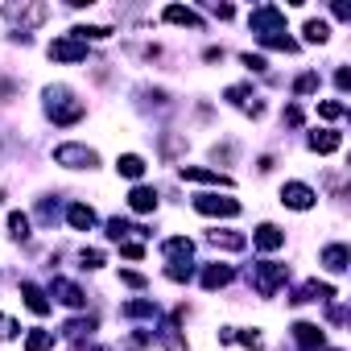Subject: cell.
<instances>
[{
  "mask_svg": "<svg viewBox=\"0 0 351 351\" xmlns=\"http://www.w3.org/2000/svg\"><path fill=\"white\" fill-rule=\"evenodd\" d=\"M46 112H50V120L54 124H79L83 116H87V108H83V99H75L71 95V87H50L46 91Z\"/></svg>",
  "mask_w": 351,
  "mask_h": 351,
  "instance_id": "obj_1",
  "label": "cell"
},
{
  "mask_svg": "<svg viewBox=\"0 0 351 351\" xmlns=\"http://www.w3.org/2000/svg\"><path fill=\"white\" fill-rule=\"evenodd\" d=\"M248 277H252V289H256L261 298H273V293L289 281V269L277 265V261H256V265L248 269Z\"/></svg>",
  "mask_w": 351,
  "mask_h": 351,
  "instance_id": "obj_2",
  "label": "cell"
},
{
  "mask_svg": "<svg viewBox=\"0 0 351 351\" xmlns=\"http://www.w3.org/2000/svg\"><path fill=\"white\" fill-rule=\"evenodd\" d=\"M248 25H252V34H256L261 42H265V38H281V34H285V13H281L277 5H261V9H252Z\"/></svg>",
  "mask_w": 351,
  "mask_h": 351,
  "instance_id": "obj_3",
  "label": "cell"
},
{
  "mask_svg": "<svg viewBox=\"0 0 351 351\" xmlns=\"http://www.w3.org/2000/svg\"><path fill=\"white\" fill-rule=\"evenodd\" d=\"M54 165H66V169H95V165H99V153L71 141V145H58V149H54Z\"/></svg>",
  "mask_w": 351,
  "mask_h": 351,
  "instance_id": "obj_4",
  "label": "cell"
},
{
  "mask_svg": "<svg viewBox=\"0 0 351 351\" xmlns=\"http://www.w3.org/2000/svg\"><path fill=\"white\" fill-rule=\"evenodd\" d=\"M5 17H9L13 25H21V34H25V29H38V25L50 17V9H46V5H25V0H21V5H9V9H5Z\"/></svg>",
  "mask_w": 351,
  "mask_h": 351,
  "instance_id": "obj_5",
  "label": "cell"
},
{
  "mask_svg": "<svg viewBox=\"0 0 351 351\" xmlns=\"http://www.w3.org/2000/svg\"><path fill=\"white\" fill-rule=\"evenodd\" d=\"M195 211H199V215L236 219V215H240V203H236V199H228V195H199V199H195Z\"/></svg>",
  "mask_w": 351,
  "mask_h": 351,
  "instance_id": "obj_6",
  "label": "cell"
},
{
  "mask_svg": "<svg viewBox=\"0 0 351 351\" xmlns=\"http://www.w3.org/2000/svg\"><path fill=\"white\" fill-rule=\"evenodd\" d=\"M50 58L54 62H83L87 58V42H79V38H54L50 42Z\"/></svg>",
  "mask_w": 351,
  "mask_h": 351,
  "instance_id": "obj_7",
  "label": "cell"
},
{
  "mask_svg": "<svg viewBox=\"0 0 351 351\" xmlns=\"http://www.w3.org/2000/svg\"><path fill=\"white\" fill-rule=\"evenodd\" d=\"M50 298H54V302H62V306H71V310L87 306V293H83L75 281H66V277H54V281H50Z\"/></svg>",
  "mask_w": 351,
  "mask_h": 351,
  "instance_id": "obj_8",
  "label": "cell"
},
{
  "mask_svg": "<svg viewBox=\"0 0 351 351\" xmlns=\"http://www.w3.org/2000/svg\"><path fill=\"white\" fill-rule=\"evenodd\" d=\"M314 199H318V195H314L306 182H285V186H281V203H285V207H293V211H310V207H314Z\"/></svg>",
  "mask_w": 351,
  "mask_h": 351,
  "instance_id": "obj_9",
  "label": "cell"
},
{
  "mask_svg": "<svg viewBox=\"0 0 351 351\" xmlns=\"http://www.w3.org/2000/svg\"><path fill=\"white\" fill-rule=\"evenodd\" d=\"M293 343L306 347V351H322L326 347V330L314 326V322H293Z\"/></svg>",
  "mask_w": 351,
  "mask_h": 351,
  "instance_id": "obj_10",
  "label": "cell"
},
{
  "mask_svg": "<svg viewBox=\"0 0 351 351\" xmlns=\"http://www.w3.org/2000/svg\"><path fill=\"white\" fill-rule=\"evenodd\" d=\"M182 182H203V186H232L228 173L219 169H203V165H182Z\"/></svg>",
  "mask_w": 351,
  "mask_h": 351,
  "instance_id": "obj_11",
  "label": "cell"
},
{
  "mask_svg": "<svg viewBox=\"0 0 351 351\" xmlns=\"http://www.w3.org/2000/svg\"><path fill=\"white\" fill-rule=\"evenodd\" d=\"M252 244H256L261 252H277V248L285 244V232H281L277 223H261V228L252 232Z\"/></svg>",
  "mask_w": 351,
  "mask_h": 351,
  "instance_id": "obj_12",
  "label": "cell"
},
{
  "mask_svg": "<svg viewBox=\"0 0 351 351\" xmlns=\"http://www.w3.org/2000/svg\"><path fill=\"white\" fill-rule=\"evenodd\" d=\"M161 252H165L173 265H191V256H195V244H191L186 236H173V240H165V244H161Z\"/></svg>",
  "mask_w": 351,
  "mask_h": 351,
  "instance_id": "obj_13",
  "label": "cell"
},
{
  "mask_svg": "<svg viewBox=\"0 0 351 351\" xmlns=\"http://www.w3.org/2000/svg\"><path fill=\"white\" fill-rule=\"evenodd\" d=\"M128 207H132L136 215L157 211V191H153V186H132V191H128Z\"/></svg>",
  "mask_w": 351,
  "mask_h": 351,
  "instance_id": "obj_14",
  "label": "cell"
},
{
  "mask_svg": "<svg viewBox=\"0 0 351 351\" xmlns=\"http://www.w3.org/2000/svg\"><path fill=\"white\" fill-rule=\"evenodd\" d=\"M169 25H186V29H203V17L195 13V9H186V5H169L165 13H161Z\"/></svg>",
  "mask_w": 351,
  "mask_h": 351,
  "instance_id": "obj_15",
  "label": "cell"
},
{
  "mask_svg": "<svg viewBox=\"0 0 351 351\" xmlns=\"http://www.w3.org/2000/svg\"><path fill=\"white\" fill-rule=\"evenodd\" d=\"M207 244H215V248H228V252H240V248H248V236L244 232H207Z\"/></svg>",
  "mask_w": 351,
  "mask_h": 351,
  "instance_id": "obj_16",
  "label": "cell"
},
{
  "mask_svg": "<svg viewBox=\"0 0 351 351\" xmlns=\"http://www.w3.org/2000/svg\"><path fill=\"white\" fill-rule=\"evenodd\" d=\"M21 298H25V306H29L34 314H50V298H46V289H42V285L21 281Z\"/></svg>",
  "mask_w": 351,
  "mask_h": 351,
  "instance_id": "obj_17",
  "label": "cell"
},
{
  "mask_svg": "<svg viewBox=\"0 0 351 351\" xmlns=\"http://www.w3.org/2000/svg\"><path fill=\"white\" fill-rule=\"evenodd\" d=\"M330 298H335V285H326V281H306L293 302H330Z\"/></svg>",
  "mask_w": 351,
  "mask_h": 351,
  "instance_id": "obj_18",
  "label": "cell"
},
{
  "mask_svg": "<svg viewBox=\"0 0 351 351\" xmlns=\"http://www.w3.org/2000/svg\"><path fill=\"white\" fill-rule=\"evenodd\" d=\"M66 219H71V228H79V232H91V228H95V211H91L87 203H71Z\"/></svg>",
  "mask_w": 351,
  "mask_h": 351,
  "instance_id": "obj_19",
  "label": "cell"
},
{
  "mask_svg": "<svg viewBox=\"0 0 351 351\" xmlns=\"http://www.w3.org/2000/svg\"><path fill=\"white\" fill-rule=\"evenodd\" d=\"M347 261H351L347 244H330V248H322V265H326L330 273H343V269H347Z\"/></svg>",
  "mask_w": 351,
  "mask_h": 351,
  "instance_id": "obj_20",
  "label": "cell"
},
{
  "mask_svg": "<svg viewBox=\"0 0 351 351\" xmlns=\"http://www.w3.org/2000/svg\"><path fill=\"white\" fill-rule=\"evenodd\" d=\"M339 145H343V136L330 132V128H322V132L310 136V149H314V153H339Z\"/></svg>",
  "mask_w": 351,
  "mask_h": 351,
  "instance_id": "obj_21",
  "label": "cell"
},
{
  "mask_svg": "<svg viewBox=\"0 0 351 351\" xmlns=\"http://www.w3.org/2000/svg\"><path fill=\"white\" fill-rule=\"evenodd\" d=\"M232 281V269L228 265H207L203 269V289H223Z\"/></svg>",
  "mask_w": 351,
  "mask_h": 351,
  "instance_id": "obj_22",
  "label": "cell"
},
{
  "mask_svg": "<svg viewBox=\"0 0 351 351\" xmlns=\"http://www.w3.org/2000/svg\"><path fill=\"white\" fill-rule=\"evenodd\" d=\"M116 169L124 173V178H132V182H136L141 173H145V157H136V153H124V157L116 161Z\"/></svg>",
  "mask_w": 351,
  "mask_h": 351,
  "instance_id": "obj_23",
  "label": "cell"
},
{
  "mask_svg": "<svg viewBox=\"0 0 351 351\" xmlns=\"http://www.w3.org/2000/svg\"><path fill=\"white\" fill-rule=\"evenodd\" d=\"M71 38H79V42H104V38H112V29L108 25H79V29H71Z\"/></svg>",
  "mask_w": 351,
  "mask_h": 351,
  "instance_id": "obj_24",
  "label": "cell"
},
{
  "mask_svg": "<svg viewBox=\"0 0 351 351\" xmlns=\"http://www.w3.org/2000/svg\"><path fill=\"white\" fill-rule=\"evenodd\" d=\"M54 347V330H29L25 335V351H50Z\"/></svg>",
  "mask_w": 351,
  "mask_h": 351,
  "instance_id": "obj_25",
  "label": "cell"
},
{
  "mask_svg": "<svg viewBox=\"0 0 351 351\" xmlns=\"http://www.w3.org/2000/svg\"><path fill=\"white\" fill-rule=\"evenodd\" d=\"M9 236L13 240H29V215L25 211H13L9 215Z\"/></svg>",
  "mask_w": 351,
  "mask_h": 351,
  "instance_id": "obj_26",
  "label": "cell"
},
{
  "mask_svg": "<svg viewBox=\"0 0 351 351\" xmlns=\"http://www.w3.org/2000/svg\"><path fill=\"white\" fill-rule=\"evenodd\" d=\"M120 314H124V318H157V306H153V302H124Z\"/></svg>",
  "mask_w": 351,
  "mask_h": 351,
  "instance_id": "obj_27",
  "label": "cell"
},
{
  "mask_svg": "<svg viewBox=\"0 0 351 351\" xmlns=\"http://www.w3.org/2000/svg\"><path fill=\"white\" fill-rule=\"evenodd\" d=\"M223 95H228V104H236V108H248V99H256L248 83H236V87H228Z\"/></svg>",
  "mask_w": 351,
  "mask_h": 351,
  "instance_id": "obj_28",
  "label": "cell"
},
{
  "mask_svg": "<svg viewBox=\"0 0 351 351\" xmlns=\"http://www.w3.org/2000/svg\"><path fill=\"white\" fill-rule=\"evenodd\" d=\"M128 232H141V236H145V228H132V223H128V219H120V215H116V219H108V236H112L116 244H120Z\"/></svg>",
  "mask_w": 351,
  "mask_h": 351,
  "instance_id": "obj_29",
  "label": "cell"
},
{
  "mask_svg": "<svg viewBox=\"0 0 351 351\" xmlns=\"http://www.w3.org/2000/svg\"><path fill=\"white\" fill-rule=\"evenodd\" d=\"M326 38H330V25H326V21H306V42L322 46Z\"/></svg>",
  "mask_w": 351,
  "mask_h": 351,
  "instance_id": "obj_30",
  "label": "cell"
},
{
  "mask_svg": "<svg viewBox=\"0 0 351 351\" xmlns=\"http://www.w3.org/2000/svg\"><path fill=\"white\" fill-rule=\"evenodd\" d=\"M91 330H95V318H71V322H66V335H71V339H83V335H91Z\"/></svg>",
  "mask_w": 351,
  "mask_h": 351,
  "instance_id": "obj_31",
  "label": "cell"
},
{
  "mask_svg": "<svg viewBox=\"0 0 351 351\" xmlns=\"http://www.w3.org/2000/svg\"><path fill=\"white\" fill-rule=\"evenodd\" d=\"M343 112H347V108H343L339 99H322V104H318V116H322V120H343Z\"/></svg>",
  "mask_w": 351,
  "mask_h": 351,
  "instance_id": "obj_32",
  "label": "cell"
},
{
  "mask_svg": "<svg viewBox=\"0 0 351 351\" xmlns=\"http://www.w3.org/2000/svg\"><path fill=\"white\" fill-rule=\"evenodd\" d=\"M293 91H298V95H314V91H318V75H314V71H306V75L293 83Z\"/></svg>",
  "mask_w": 351,
  "mask_h": 351,
  "instance_id": "obj_33",
  "label": "cell"
},
{
  "mask_svg": "<svg viewBox=\"0 0 351 351\" xmlns=\"http://www.w3.org/2000/svg\"><path fill=\"white\" fill-rule=\"evenodd\" d=\"M165 277H169V281H191V277H195V269H191V265H169V269H165Z\"/></svg>",
  "mask_w": 351,
  "mask_h": 351,
  "instance_id": "obj_34",
  "label": "cell"
},
{
  "mask_svg": "<svg viewBox=\"0 0 351 351\" xmlns=\"http://www.w3.org/2000/svg\"><path fill=\"white\" fill-rule=\"evenodd\" d=\"M79 261H83V269H99V265H104V252H99V248H83Z\"/></svg>",
  "mask_w": 351,
  "mask_h": 351,
  "instance_id": "obj_35",
  "label": "cell"
},
{
  "mask_svg": "<svg viewBox=\"0 0 351 351\" xmlns=\"http://www.w3.org/2000/svg\"><path fill=\"white\" fill-rule=\"evenodd\" d=\"M236 339H240V343H244V347H248V351H261V347H265V339H261V335H256V330H240V335H236Z\"/></svg>",
  "mask_w": 351,
  "mask_h": 351,
  "instance_id": "obj_36",
  "label": "cell"
},
{
  "mask_svg": "<svg viewBox=\"0 0 351 351\" xmlns=\"http://www.w3.org/2000/svg\"><path fill=\"white\" fill-rule=\"evenodd\" d=\"M120 252H124L128 261H141V256H145V248H141L136 240H120Z\"/></svg>",
  "mask_w": 351,
  "mask_h": 351,
  "instance_id": "obj_37",
  "label": "cell"
},
{
  "mask_svg": "<svg viewBox=\"0 0 351 351\" xmlns=\"http://www.w3.org/2000/svg\"><path fill=\"white\" fill-rule=\"evenodd\" d=\"M120 281H124L128 289H145V277H141V273H132V269H124V273H120Z\"/></svg>",
  "mask_w": 351,
  "mask_h": 351,
  "instance_id": "obj_38",
  "label": "cell"
},
{
  "mask_svg": "<svg viewBox=\"0 0 351 351\" xmlns=\"http://www.w3.org/2000/svg\"><path fill=\"white\" fill-rule=\"evenodd\" d=\"M13 335H17V322L9 314H0V339H13Z\"/></svg>",
  "mask_w": 351,
  "mask_h": 351,
  "instance_id": "obj_39",
  "label": "cell"
},
{
  "mask_svg": "<svg viewBox=\"0 0 351 351\" xmlns=\"http://www.w3.org/2000/svg\"><path fill=\"white\" fill-rule=\"evenodd\" d=\"M240 62H244V66H248V71H265V66H269V62H265V58H261V54H244V58H240Z\"/></svg>",
  "mask_w": 351,
  "mask_h": 351,
  "instance_id": "obj_40",
  "label": "cell"
},
{
  "mask_svg": "<svg viewBox=\"0 0 351 351\" xmlns=\"http://www.w3.org/2000/svg\"><path fill=\"white\" fill-rule=\"evenodd\" d=\"M281 120H285L289 128H298V124H302V108H285V112H281Z\"/></svg>",
  "mask_w": 351,
  "mask_h": 351,
  "instance_id": "obj_41",
  "label": "cell"
},
{
  "mask_svg": "<svg viewBox=\"0 0 351 351\" xmlns=\"http://www.w3.org/2000/svg\"><path fill=\"white\" fill-rule=\"evenodd\" d=\"M335 83H339V91H347V87H351V71H347V66H343V71H339V75H335Z\"/></svg>",
  "mask_w": 351,
  "mask_h": 351,
  "instance_id": "obj_42",
  "label": "cell"
},
{
  "mask_svg": "<svg viewBox=\"0 0 351 351\" xmlns=\"http://www.w3.org/2000/svg\"><path fill=\"white\" fill-rule=\"evenodd\" d=\"M211 9H215V17H219V21H228V17H232V5H211Z\"/></svg>",
  "mask_w": 351,
  "mask_h": 351,
  "instance_id": "obj_43",
  "label": "cell"
},
{
  "mask_svg": "<svg viewBox=\"0 0 351 351\" xmlns=\"http://www.w3.org/2000/svg\"><path fill=\"white\" fill-rule=\"evenodd\" d=\"M203 58H207V62H219V58H223V50H219V46H207V54H203Z\"/></svg>",
  "mask_w": 351,
  "mask_h": 351,
  "instance_id": "obj_44",
  "label": "cell"
},
{
  "mask_svg": "<svg viewBox=\"0 0 351 351\" xmlns=\"http://www.w3.org/2000/svg\"><path fill=\"white\" fill-rule=\"evenodd\" d=\"M322 351H339V347H322Z\"/></svg>",
  "mask_w": 351,
  "mask_h": 351,
  "instance_id": "obj_45",
  "label": "cell"
},
{
  "mask_svg": "<svg viewBox=\"0 0 351 351\" xmlns=\"http://www.w3.org/2000/svg\"><path fill=\"white\" fill-rule=\"evenodd\" d=\"M0 203H5V191H0Z\"/></svg>",
  "mask_w": 351,
  "mask_h": 351,
  "instance_id": "obj_46",
  "label": "cell"
}]
</instances>
